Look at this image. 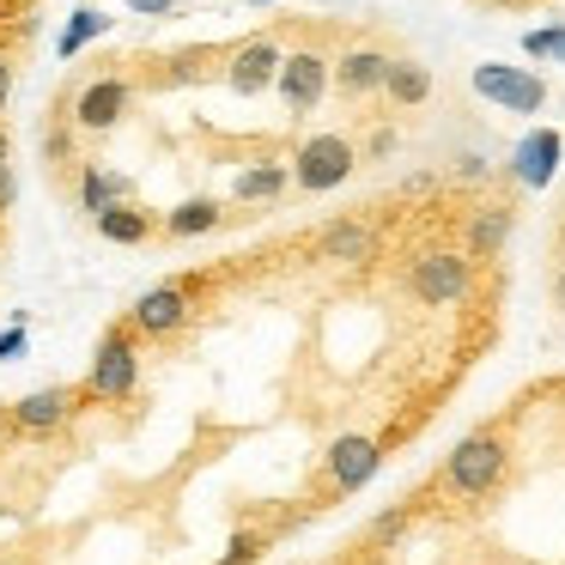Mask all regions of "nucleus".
Masks as SVG:
<instances>
[{
    "label": "nucleus",
    "instance_id": "nucleus-1",
    "mask_svg": "<svg viewBox=\"0 0 565 565\" xmlns=\"http://www.w3.org/2000/svg\"><path fill=\"white\" fill-rule=\"evenodd\" d=\"M140 390V334L128 322H110L92 347V365H86V383L79 395L86 402H128Z\"/></svg>",
    "mask_w": 565,
    "mask_h": 565
},
{
    "label": "nucleus",
    "instance_id": "nucleus-2",
    "mask_svg": "<svg viewBox=\"0 0 565 565\" xmlns=\"http://www.w3.org/2000/svg\"><path fill=\"white\" fill-rule=\"evenodd\" d=\"M504 468H511V450H504L499 431H468V438L444 456V492H456V499H487L504 480Z\"/></svg>",
    "mask_w": 565,
    "mask_h": 565
},
{
    "label": "nucleus",
    "instance_id": "nucleus-3",
    "mask_svg": "<svg viewBox=\"0 0 565 565\" xmlns=\"http://www.w3.org/2000/svg\"><path fill=\"white\" fill-rule=\"evenodd\" d=\"M407 292L426 310L462 305V298L475 292V262H468L462 249H419V256L407 262Z\"/></svg>",
    "mask_w": 565,
    "mask_h": 565
},
{
    "label": "nucleus",
    "instance_id": "nucleus-4",
    "mask_svg": "<svg viewBox=\"0 0 565 565\" xmlns=\"http://www.w3.org/2000/svg\"><path fill=\"white\" fill-rule=\"evenodd\" d=\"M353 164H359V147L347 135H310L305 147L292 152V189L329 195V189H341L347 177H353Z\"/></svg>",
    "mask_w": 565,
    "mask_h": 565
},
{
    "label": "nucleus",
    "instance_id": "nucleus-5",
    "mask_svg": "<svg viewBox=\"0 0 565 565\" xmlns=\"http://www.w3.org/2000/svg\"><path fill=\"white\" fill-rule=\"evenodd\" d=\"M475 92L487 104H499V110H511V116H535L541 104H547V79L535 74V67H511V62H480L475 74Z\"/></svg>",
    "mask_w": 565,
    "mask_h": 565
},
{
    "label": "nucleus",
    "instance_id": "nucleus-6",
    "mask_svg": "<svg viewBox=\"0 0 565 565\" xmlns=\"http://www.w3.org/2000/svg\"><path fill=\"white\" fill-rule=\"evenodd\" d=\"M128 104H135V79H128V74H104V79H86L67 110H74L79 135H110V128L128 116Z\"/></svg>",
    "mask_w": 565,
    "mask_h": 565
},
{
    "label": "nucleus",
    "instance_id": "nucleus-7",
    "mask_svg": "<svg viewBox=\"0 0 565 565\" xmlns=\"http://www.w3.org/2000/svg\"><path fill=\"white\" fill-rule=\"evenodd\" d=\"M377 468H383V438H365V431H341V438L329 444V456H322V480H329L334 492L371 487Z\"/></svg>",
    "mask_w": 565,
    "mask_h": 565
},
{
    "label": "nucleus",
    "instance_id": "nucleus-8",
    "mask_svg": "<svg viewBox=\"0 0 565 565\" xmlns=\"http://www.w3.org/2000/svg\"><path fill=\"white\" fill-rule=\"evenodd\" d=\"M329 86H334V62L329 55H317V50H292L286 55V67H280V104L292 116H310L322 98H329Z\"/></svg>",
    "mask_w": 565,
    "mask_h": 565
},
{
    "label": "nucleus",
    "instance_id": "nucleus-9",
    "mask_svg": "<svg viewBox=\"0 0 565 565\" xmlns=\"http://www.w3.org/2000/svg\"><path fill=\"white\" fill-rule=\"evenodd\" d=\"M189 286L183 280H164V286H152V292H140L135 298V310H128V329L135 334H147V341H164V334H177L189 322Z\"/></svg>",
    "mask_w": 565,
    "mask_h": 565
},
{
    "label": "nucleus",
    "instance_id": "nucleus-10",
    "mask_svg": "<svg viewBox=\"0 0 565 565\" xmlns=\"http://www.w3.org/2000/svg\"><path fill=\"white\" fill-rule=\"evenodd\" d=\"M280 67H286V50L274 38H249L244 50H232V62H225V86L237 92V98H256V92L280 86Z\"/></svg>",
    "mask_w": 565,
    "mask_h": 565
},
{
    "label": "nucleus",
    "instance_id": "nucleus-11",
    "mask_svg": "<svg viewBox=\"0 0 565 565\" xmlns=\"http://www.w3.org/2000/svg\"><path fill=\"white\" fill-rule=\"evenodd\" d=\"M79 402H86L79 390H67V383H50V390L19 395V402H13V419H19V431H25V438H50V431H62L67 419L79 414Z\"/></svg>",
    "mask_w": 565,
    "mask_h": 565
},
{
    "label": "nucleus",
    "instance_id": "nucleus-12",
    "mask_svg": "<svg viewBox=\"0 0 565 565\" xmlns=\"http://www.w3.org/2000/svg\"><path fill=\"white\" fill-rule=\"evenodd\" d=\"M559 159H565V135H559V128H529V135L516 140V152H511V177L523 189H547L553 171H559Z\"/></svg>",
    "mask_w": 565,
    "mask_h": 565
},
{
    "label": "nucleus",
    "instance_id": "nucleus-13",
    "mask_svg": "<svg viewBox=\"0 0 565 565\" xmlns=\"http://www.w3.org/2000/svg\"><path fill=\"white\" fill-rule=\"evenodd\" d=\"M377 256V232L365 220H329L317 232V262H347V268H365Z\"/></svg>",
    "mask_w": 565,
    "mask_h": 565
},
{
    "label": "nucleus",
    "instance_id": "nucleus-14",
    "mask_svg": "<svg viewBox=\"0 0 565 565\" xmlns=\"http://www.w3.org/2000/svg\"><path fill=\"white\" fill-rule=\"evenodd\" d=\"M390 67H395V55H383V50H347L334 62V86H341V98H371V92L390 86Z\"/></svg>",
    "mask_w": 565,
    "mask_h": 565
},
{
    "label": "nucleus",
    "instance_id": "nucleus-15",
    "mask_svg": "<svg viewBox=\"0 0 565 565\" xmlns=\"http://www.w3.org/2000/svg\"><path fill=\"white\" fill-rule=\"evenodd\" d=\"M511 225H516V213L504 207V201H487V207L468 213V232H462L468 262H492V256H499V249L511 244Z\"/></svg>",
    "mask_w": 565,
    "mask_h": 565
},
{
    "label": "nucleus",
    "instance_id": "nucleus-16",
    "mask_svg": "<svg viewBox=\"0 0 565 565\" xmlns=\"http://www.w3.org/2000/svg\"><path fill=\"white\" fill-rule=\"evenodd\" d=\"M122 201H135V177L104 171V164H86V171H79V207H86L92 220H104V213L122 207Z\"/></svg>",
    "mask_w": 565,
    "mask_h": 565
},
{
    "label": "nucleus",
    "instance_id": "nucleus-17",
    "mask_svg": "<svg viewBox=\"0 0 565 565\" xmlns=\"http://www.w3.org/2000/svg\"><path fill=\"white\" fill-rule=\"evenodd\" d=\"M92 225H98L104 244H122V249H128V244H147L152 232H164V220H152L140 201H122V207H110L104 220H92Z\"/></svg>",
    "mask_w": 565,
    "mask_h": 565
},
{
    "label": "nucleus",
    "instance_id": "nucleus-18",
    "mask_svg": "<svg viewBox=\"0 0 565 565\" xmlns=\"http://www.w3.org/2000/svg\"><path fill=\"white\" fill-rule=\"evenodd\" d=\"M286 183H292V164L262 159V164H249V171H237L232 195H237V201H280V195H286Z\"/></svg>",
    "mask_w": 565,
    "mask_h": 565
},
{
    "label": "nucleus",
    "instance_id": "nucleus-19",
    "mask_svg": "<svg viewBox=\"0 0 565 565\" xmlns=\"http://www.w3.org/2000/svg\"><path fill=\"white\" fill-rule=\"evenodd\" d=\"M225 213H220V201H207V195H195V201H177L171 213H164V232L171 237H201V232H213Z\"/></svg>",
    "mask_w": 565,
    "mask_h": 565
},
{
    "label": "nucleus",
    "instance_id": "nucleus-20",
    "mask_svg": "<svg viewBox=\"0 0 565 565\" xmlns=\"http://www.w3.org/2000/svg\"><path fill=\"white\" fill-rule=\"evenodd\" d=\"M104 31H110V19H104L98 7H79V13L67 19V31L55 38V55H62V62H74V55H79V50H92V43H98Z\"/></svg>",
    "mask_w": 565,
    "mask_h": 565
},
{
    "label": "nucleus",
    "instance_id": "nucleus-21",
    "mask_svg": "<svg viewBox=\"0 0 565 565\" xmlns=\"http://www.w3.org/2000/svg\"><path fill=\"white\" fill-rule=\"evenodd\" d=\"M390 104H402V110H414V104H426L431 98V67H419V62H395L390 67Z\"/></svg>",
    "mask_w": 565,
    "mask_h": 565
},
{
    "label": "nucleus",
    "instance_id": "nucleus-22",
    "mask_svg": "<svg viewBox=\"0 0 565 565\" xmlns=\"http://www.w3.org/2000/svg\"><path fill=\"white\" fill-rule=\"evenodd\" d=\"M74 140H79V122L74 110H55L50 122H43V164H74Z\"/></svg>",
    "mask_w": 565,
    "mask_h": 565
},
{
    "label": "nucleus",
    "instance_id": "nucleus-23",
    "mask_svg": "<svg viewBox=\"0 0 565 565\" xmlns=\"http://www.w3.org/2000/svg\"><path fill=\"white\" fill-rule=\"evenodd\" d=\"M523 55L529 62H559L565 55V19H547V25L523 31Z\"/></svg>",
    "mask_w": 565,
    "mask_h": 565
},
{
    "label": "nucleus",
    "instance_id": "nucleus-24",
    "mask_svg": "<svg viewBox=\"0 0 565 565\" xmlns=\"http://www.w3.org/2000/svg\"><path fill=\"white\" fill-rule=\"evenodd\" d=\"M262 553H268V535H262V529H237L213 565H262Z\"/></svg>",
    "mask_w": 565,
    "mask_h": 565
},
{
    "label": "nucleus",
    "instance_id": "nucleus-25",
    "mask_svg": "<svg viewBox=\"0 0 565 565\" xmlns=\"http://www.w3.org/2000/svg\"><path fill=\"white\" fill-rule=\"evenodd\" d=\"M402 529H407V511H402V504H395V511H383L377 523H371V541H395V535H402Z\"/></svg>",
    "mask_w": 565,
    "mask_h": 565
},
{
    "label": "nucleus",
    "instance_id": "nucleus-26",
    "mask_svg": "<svg viewBox=\"0 0 565 565\" xmlns=\"http://www.w3.org/2000/svg\"><path fill=\"white\" fill-rule=\"evenodd\" d=\"M31 347V334H25V322H13V329L0 334V365H7V359H19Z\"/></svg>",
    "mask_w": 565,
    "mask_h": 565
},
{
    "label": "nucleus",
    "instance_id": "nucleus-27",
    "mask_svg": "<svg viewBox=\"0 0 565 565\" xmlns=\"http://www.w3.org/2000/svg\"><path fill=\"white\" fill-rule=\"evenodd\" d=\"M456 177H462V183H480V177H492V164L480 159V152H462V159H456Z\"/></svg>",
    "mask_w": 565,
    "mask_h": 565
},
{
    "label": "nucleus",
    "instance_id": "nucleus-28",
    "mask_svg": "<svg viewBox=\"0 0 565 565\" xmlns=\"http://www.w3.org/2000/svg\"><path fill=\"white\" fill-rule=\"evenodd\" d=\"M395 152V128H371V140H365V159H390Z\"/></svg>",
    "mask_w": 565,
    "mask_h": 565
},
{
    "label": "nucleus",
    "instance_id": "nucleus-29",
    "mask_svg": "<svg viewBox=\"0 0 565 565\" xmlns=\"http://www.w3.org/2000/svg\"><path fill=\"white\" fill-rule=\"evenodd\" d=\"M13 195H19V177H13V159L0 164V213L13 207Z\"/></svg>",
    "mask_w": 565,
    "mask_h": 565
},
{
    "label": "nucleus",
    "instance_id": "nucleus-30",
    "mask_svg": "<svg viewBox=\"0 0 565 565\" xmlns=\"http://www.w3.org/2000/svg\"><path fill=\"white\" fill-rule=\"evenodd\" d=\"M7 98H13V62L0 55V110H7Z\"/></svg>",
    "mask_w": 565,
    "mask_h": 565
},
{
    "label": "nucleus",
    "instance_id": "nucleus-31",
    "mask_svg": "<svg viewBox=\"0 0 565 565\" xmlns=\"http://www.w3.org/2000/svg\"><path fill=\"white\" fill-rule=\"evenodd\" d=\"M135 13H171V0H128Z\"/></svg>",
    "mask_w": 565,
    "mask_h": 565
},
{
    "label": "nucleus",
    "instance_id": "nucleus-32",
    "mask_svg": "<svg viewBox=\"0 0 565 565\" xmlns=\"http://www.w3.org/2000/svg\"><path fill=\"white\" fill-rule=\"evenodd\" d=\"M13 431H19V419H13V407H0V444L13 438Z\"/></svg>",
    "mask_w": 565,
    "mask_h": 565
},
{
    "label": "nucleus",
    "instance_id": "nucleus-33",
    "mask_svg": "<svg viewBox=\"0 0 565 565\" xmlns=\"http://www.w3.org/2000/svg\"><path fill=\"white\" fill-rule=\"evenodd\" d=\"M553 292H559V305H565V268H559V280H553Z\"/></svg>",
    "mask_w": 565,
    "mask_h": 565
},
{
    "label": "nucleus",
    "instance_id": "nucleus-34",
    "mask_svg": "<svg viewBox=\"0 0 565 565\" xmlns=\"http://www.w3.org/2000/svg\"><path fill=\"white\" fill-rule=\"evenodd\" d=\"M0 164H7V122H0Z\"/></svg>",
    "mask_w": 565,
    "mask_h": 565
},
{
    "label": "nucleus",
    "instance_id": "nucleus-35",
    "mask_svg": "<svg viewBox=\"0 0 565 565\" xmlns=\"http://www.w3.org/2000/svg\"><path fill=\"white\" fill-rule=\"evenodd\" d=\"M492 7H523V0H492Z\"/></svg>",
    "mask_w": 565,
    "mask_h": 565
},
{
    "label": "nucleus",
    "instance_id": "nucleus-36",
    "mask_svg": "<svg viewBox=\"0 0 565 565\" xmlns=\"http://www.w3.org/2000/svg\"><path fill=\"white\" fill-rule=\"evenodd\" d=\"M262 7H274V0H262Z\"/></svg>",
    "mask_w": 565,
    "mask_h": 565
},
{
    "label": "nucleus",
    "instance_id": "nucleus-37",
    "mask_svg": "<svg viewBox=\"0 0 565 565\" xmlns=\"http://www.w3.org/2000/svg\"><path fill=\"white\" fill-rule=\"evenodd\" d=\"M0 262H7V249H0Z\"/></svg>",
    "mask_w": 565,
    "mask_h": 565
},
{
    "label": "nucleus",
    "instance_id": "nucleus-38",
    "mask_svg": "<svg viewBox=\"0 0 565 565\" xmlns=\"http://www.w3.org/2000/svg\"><path fill=\"white\" fill-rule=\"evenodd\" d=\"M559 67H565V55H559Z\"/></svg>",
    "mask_w": 565,
    "mask_h": 565
}]
</instances>
